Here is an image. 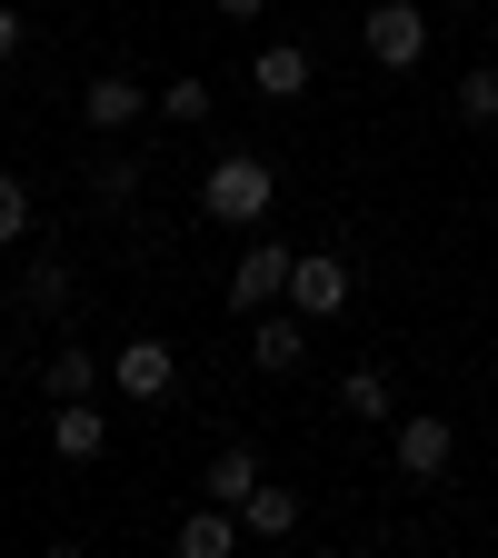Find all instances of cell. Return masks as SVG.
Wrapping results in <instances>:
<instances>
[{
    "label": "cell",
    "mask_w": 498,
    "mask_h": 558,
    "mask_svg": "<svg viewBox=\"0 0 498 558\" xmlns=\"http://www.w3.org/2000/svg\"><path fill=\"white\" fill-rule=\"evenodd\" d=\"M269 199H279V170H269L259 150H230L220 170L199 180V220H220V230H250Z\"/></svg>",
    "instance_id": "obj_1"
},
{
    "label": "cell",
    "mask_w": 498,
    "mask_h": 558,
    "mask_svg": "<svg viewBox=\"0 0 498 558\" xmlns=\"http://www.w3.org/2000/svg\"><path fill=\"white\" fill-rule=\"evenodd\" d=\"M349 290H360V259H349V250H300L290 259V310L300 319H339Z\"/></svg>",
    "instance_id": "obj_2"
},
{
    "label": "cell",
    "mask_w": 498,
    "mask_h": 558,
    "mask_svg": "<svg viewBox=\"0 0 498 558\" xmlns=\"http://www.w3.org/2000/svg\"><path fill=\"white\" fill-rule=\"evenodd\" d=\"M360 40H369L379 70H418V50H429V11H418V0H369Z\"/></svg>",
    "instance_id": "obj_3"
},
{
    "label": "cell",
    "mask_w": 498,
    "mask_h": 558,
    "mask_svg": "<svg viewBox=\"0 0 498 558\" xmlns=\"http://www.w3.org/2000/svg\"><path fill=\"white\" fill-rule=\"evenodd\" d=\"M449 459H459V429H449L439 409H409L399 418V478L429 488V478H449Z\"/></svg>",
    "instance_id": "obj_4"
},
{
    "label": "cell",
    "mask_w": 498,
    "mask_h": 558,
    "mask_svg": "<svg viewBox=\"0 0 498 558\" xmlns=\"http://www.w3.org/2000/svg\"><path fill=\"white\" fill-rule=\"evenodd\" d=\"M110 379H120V399H170V379H180V349L170 339H120V360H110Z\"/></svg>",
    "instance_id": "obj_5"
},
{
    "label": "cell",
    "mask_w": 498,
    "mask_h": 558,
    "mask_svg": "<svg viewBox=\"0 0 498 558\" xmlns=\"http://www.w3.org/2000/svg\"><path fill=\"white\" fill-rule=\"evenodd\" d=\"M290 259H300V250H279V240L240 250V259H230V310H269V300H290Z\"/></svg>",
    "instance_id": "obj_6"
},
{
    "label": "cell",
    "mask_w": 498,
    "mask_h": 558,
    "mask_svg": "<svg viewBox=\"0 0 498 558\" xmlns=\"http://www.w3.org/2000/svg\"><path fill=\"white\" fill-rule=\"evenodd\" d=\"M150 110H160V90H139L130 70H100V81L81 90V120L90 130H130V120H150Z\"/></svg>",
    "instance_id": "obj_7"
},
{
    "label": "cell",
    "mask_w": 498,
    "mask_h": 558,
    "mask_svg": "<svg viewBox=\"0 0 498 558\" xmlns=\"http://www.w3.org/2000/svg\"><path fill=\"white\" fill-rule=\"evenodd\" d=\"M50 449L81 469V459H100L110 449V409H90V399H50Z\"/></svg>",
    "instance_id": "obj_8"
},
{
    "label": "cell",
    "mask_w": 498,
    "mask_h": 558,
    "mask_svg": "<svg viewBox=\"0 0 498 558\" xmlns=\"http://www.w3.org/2000/svg\"><path fill=\"white\" fill-rule=\"evenodd\" d=\"M250 529H240V509H220V499H199L190 519H180V558H230Z\"/></svg>",
    "instance_id": "obj_9"
},
{
    "label": "cell",
    "mask_w": 498,
    "mask_h": 558,
    "mask_svg": "<svg viewBox=\"0 0 498 558\" xmlns=\"http://www.w3.org/2000/svg\"><path fill=\"white\" fill-rule=\"evenodd\" d=\"M250 360H259L269 379H290V369L309 360V329H300V310H290V319H269V310H259V329H250Z\"/></svg>",
    "instance_id": "obj_10"
},
{
    "label": "cell",
    "mask_w": 498,
    "mask_h": 558,
    "mask_svg": "<svg viewBox=\"0 0 498 558\" xmlns=\"http://www.w3.org/2000/svg\"><path fill=\"white\" fill-rule=\"evenodd\" d=\"M250 81H259V100H300V90H309V50H300V40H269V50L250 60Z\"/></svg>",
    "instance_id": "obj_11"
},
{
    "label": "cell",
    "mask_w": 498,
    "mask_h": 558,
    "mask_svg": "<svg viewBox=\"0 0 498 558\" xmlns=\"http://www.w3.org/2000/svg\"><path fill=\"white\" fill-rule=\"evenodd\" d=\"M250 488H259V449H240V439H230L220 459H209V469H199V499H220V509H240V499H250Z\"/></svg>",
    "instance_id": "obj_12"
},
{
    "label": "cell",
    "mask_w": 498,
    "mask_h": 558,
    "mask_svg": "<svg viewBox=\"0 0 498 558\" xmlns=\"http://www.w3.org/2000/svg\"><path fill=\"white\" fill-rule=\"evenodd\" d=\"M90 389H100V360H90L81 339H70V349H50V360H40V399H90Z\"/></svg>",
    "instance_id": "obj_13"
},
{
    "label": "cell",
    "mask_w": 498,
    "mask_h": 558,
    "mask_svg": "<svg viewBox=\"0 0 498 558\" xmlns=\"http://www.w3.org/2000/svg\"><path fill=\"white\" fill-rule=\"evenodd\" d=\"M240 529H250V538H290V529H300V488H269V478H259L250 499H240Z\"/></svg>",
    "instance_id": "obj_14"
},
{
    "label": "cell",
    "mask_w": 498,
    "mask_h": 558,
    "mask_svg": "<svg viewBox=\"0 0 498 558\" xmlns=\"http://www.w3.org/2000/svg\"><path fill=\"white\" fill-rule=\"evenodd\" d=\"M339 409L360 418V429H369V418H399V399H389V369H349V379H339Z\"/></svg>",
    "instance_id": "obj_15"
},
{
    "label": "cell",
    "mask_w": 498,
    "mask_h": 558,
    "mask_svg": "<svg viewBox=\"0 0 498 558\" xmlns=\"http://www.w3.org/2000/svg\"><path fill=\"white\" fill-rule=\"evenodd\" d=\"M449 100H459V120H498V60L459 70V81H449Z\"/></svg>",
    "instance_id": "obj_16"
},
{
    "label": "cell",
    "mask_w": 498,
    "mask_h": 558,
    "mask_svg": "<svg viewBox=\"0 0 498 558\" xmlns=\"http://www.w3.org/2000/svg\"><path fill=\"white\" fill-rule=\"evenodd\" d=\"M21 230H31V180H21V170H0V250H11Z\"/></svg>",
    "instance_id": "obj_17"
},
{
    "label": "cell",
    "mask_w": 498,
    "mask_h": 558,
    "mask_svg": "<svg viewBox=\"0 0 498 558\" xmlns=\"http://www.w3.org/2000/svg\"><path fill=\"white\" fill-rule=\"evenodd\" d=\"M160 120L199 130V120H209V81H170V90H160Z\"/></svg>",
    "instance_id": "obj_18"
},
{
    "label": "cell",
    "mask_w": 498,
    "mask_h": 558,
    "mask_svg": "<svg viewBox=\"0 0 498 558\" xmlns=\"http://www.w3.org/2000/svg\"><path fill=\"white\" fill-rule=\"evenodd\" d=\"M130 190H139V160H90V199L100 209H120Z\"/></svg>",
    "instance_id": "obj_19"
},
{
    "label": "cell",
    "mask_w": 498,
    "mask_h": 558,
    "mask_svg": "<svg viewBox=\"0 0 498 558\" xmlns=\"http://www.w3.org/2000/svg\"><path fill=\"white\" fill-rule=\"evenodd\" d=\"M31 310H40V319H60V310H70V269H60V259H40V269H31Z\"/></svg>",
    "instance_id": "obj_20"
},
{
    "label": "cell",
    "mask_w": 498,
    "mask_h": 558,
    "mask_svg": "<svg viewBox=\"0 0 498 558\" xmlns=\"http://www.w3.org/2000/svg\"><path fill=\"white\" fill-rule=\"evenodd\" d=\"M209 11H220V21H259V11H269V0H209Z\"/></svg>",
    "instance_id": "obj_21"
},
{
    "label": "cell",
    "mask_w": 498,
    "mask_h": 558,
    "mask_svg": "<svg viewBox=\"0 0 498 558\" xmlns=\"http://www.w3.org/2000/svg\"><path fill=\"white\" fill-rule=\"evenodd\" d=\"M21 50V11H11V0H0V60H11Z\"/></svg>",
    "instance_id": "obj_22"
},
{
    "label": "cell",
    "mask_w": 498,
    "mask_h": 558,
    "mask_svg": "<svg viewBox=\"0 0 498 558\" xmlns=\"http://www.w3.org/2000/svg\"><path fill=\"white\" fill-rule=\"evenodd\" d=\"M488 60H498V21H488Z\"/></svg>",
    "instance_id": "obj_23"
}]
</instances>
